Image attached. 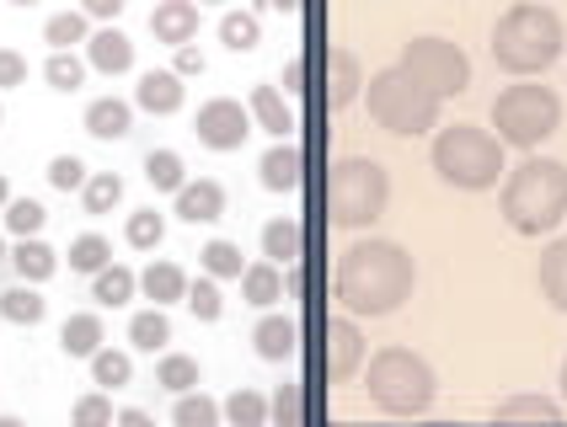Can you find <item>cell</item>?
<instances>
[{"label":"cell","instance_id":"1","mask_svg":"<svg viewBox=\"0 0 567 427\" xmlns=\"http://www.w3.org/2000/svg\"><path fill=\"white\" fill-rule=\"evenodd\" d=\"M417 289V262L408 257V246L380 241V236H364L343 251L338 262V305L359 321V315H396V310L412 300Z\"/></svg>","mask_w":567,"mask_h":427},{"label":"cell","instance_id":"2","mask_svg":"<svg viewBox=\"0 0 567 427\" xmlns=\"http://www.w3.org/2000/svg\"><path fill=\"white\" fill-rule=\"evenodd\" d=\"M508 230L519 236H551L567 219V166L546 160V155H525L514 171H504V192H498Z\"/></svg>","mask_w":567,"mask_h":427},{"label":"cell","instance_id":"3","mask_svg":"<svg viewBox=\"0 0 567 427\" xmlns=\"http://www.w3.org/2000/svg\"><path fill=\"white\" fill-rule=\"evenodd\" d=\"M563 49H567L563 17L546 11L540 0L508 6L498 17V28H493V60L508 75H546L551 64L563 60Z\"/></svg>","mask_w":567,"mask_h":427},{"label":"cell","instance_id":"4","mask_svg":"<svg viewBox=\"0 0 567 427\" xmlns=\"http://www.w3.org/2000/svg\"><path fill=\"white\" fill-rule=\"evenodd\" d=\"M434 171H440V183L461 187V192H487V187H498L504 177V139L493 134V128H476V123H444L440 134H434Z\"/></svg>","mask_w":567,"mask_h":427},{"label":"cell","instance_id":"5","mask_svg":"<svg viewBox=\"0 0 567 427\" xmlns=\"http://www.w3.org/2000/svg\"><path fill=\"white\" fill-rule=\"evenodd\" d=\"M364 102H370V118L385 128V134H402V139H417L429 128H440V107L444 96H434L417 75H408L402 64H385L364 81Z\"/></svg>","mask_w":567,"mask_h":427},{"label":"cell","instance_id":"6","mask_svg":"<svg viewBox=\"0 0 567 427\" xmlns=\"http://www.w3.org/2000/svg\"><path fill=\"white\" fill-rule=\"evenodd\" d=\"M364 390L391 417H423L440 396V379L412 347H380L375 358H364Z\"/></svg>","mask_w":567,"mask_h":427},{"label":"cell","instance_id":"7","mask_svg":"<svg viewBox=\"0 0 567 427\" xmlns=\"http://www.w3.org/2000/svg\"><path fill=\"white\" fill-rule=\"evenodd\" d=\"M391 204V177L370 155H343L327 177V214L338 230H370Z\"/></svg>","mask_w":567,"mask_h":427},{"label":"cell","instance_id":"8","mask_svg":"<svg viewBox=\"0 0 567 427\" xmlns=\"http://www.w3.org/2000/svg\"><path fill=\"white\" fill-rule=\"evenodd\" d=\"M493 128L514 150H536L540 139H551L563 128V96L551 86H536L530 75H519V86H504L493 96Z\"/></svg>","mask_w":567,"mask_h":427},{"label":"cell","instance_id":"9","mask_svg":"<svg viewBox=\"0 0 567 427\" xmlns=\"http://www.w3.org/2000/svg\"><path fill=\"white\" fill-rule=\"evenodd\" d=\"M396 64H402L408 75H417L434 96H461L472 86V60H466L461 43H450V38H412Z\"/></svg>","mask_w":567,"mask_h":427},{"label":"cell","instance_id":"10","mask_svg":"<svg viewBox=\"0 0 567 427\" xmlns=\"http://www.w3.org/2000/svg\"><path fill=\"white\" fill-rule=\"evenodd\" d=\"M193 134H198L204 150H220V155L241 150L247 134H252V107H241L236 96H209L198 107V118H193Z\"/></svg>","mask_w":567,"mask_h":427},{"label":"cell","instance_id":"11","mask_svg":"<svg viewBox=\"0 0 567 427\" xmlns=\"http://www.w3.org/2000/svg\"><path fill=\"white\" fill-rule=\"evenodd\" d=\"M364 358H370V342L359 332V321H353L348 310L338 321H327V379L348 385V379L364 368Z\"/></svg>","mask_w":567,"mask_h":427},{"label":"cell","instance_id":"12","mask_svg":"<svg viewBox=\"0 0 567 427\" xmlns=\"http://www.w3.org/2000/svg\"><path fill=\"white\" fill-rule=\"evenodd\" d=\"M183 102H188V86H183L177 70H145L140 86H134V107L140 113H156V118H172Z\"/></svg>","mask_w":567,"mask_h":427},{"label":"cell","instance_id":"13","mask_svg":"<svg viewBox=\"0 0 567 427\" xmlns=\"http://www.w3.org/2000/svg\"><path fill=\"white\" fill-rule=\"evenodd\" d=\"M151 32H156V43H166V49L193 43L198 38V0H156Z\"/></svg>","mask_w":567,"mask_h":427},{"label":"cell","instance_id":"14","mask_svg":"<svg viewBox=\"0 0 567 427\" xmlns=\"http://www.w3.org/2000/svg\"><path fill=\"white\" fill-rule=\"evenodd\" d=\"M257 177H262V187H268V192H295V187L306 183V155H300V145L279 139L274 150L257 160Z\"/></svg>","mask_w":567,"mask_h":427},{"label":"cell","instance_id":"15","mask_svg":"<svg viewBox=\"0 0 567 427\" xmlns=\"http://www.w3.org/2000/svg\"><path fill=\"white\" fill-rule=\"evenodd\" d=\"M177 219H188V225H215V219H225V187L215 183V177L183 183L177 187Z\"/></svg>","mask_w":567,"mask_h":427},{"label":"cell","instance_id":"16","mask_svg":"<svg viewBox=\"0 0 567 427\" xmlns=\"http://www.w3.org/2000/svg\"><path fill=\"white\" fill-rule=\"evenodd\" d=\"M86 134L92 139H128L134 134V102H124V96H96V102H86Z\"/></svg>","mask_w":567,"mask_h":427},{"label":"cell","instance_id":"17","mask_svg":"<svg viewBox=\"0 0 567 427\" xmlns=\"http://www.w3.org/2000/svg\"><path fill=\"white\" fill-rule=\"evenodd\" d=\"M86 64L102 70V75H124V70H134V43L107 22V28H96L92 38H86Z\"/></svg>","mask_w":567,"mask_h":427},{"label":"cell","instance_id":"18","mask_svg":"<svg viewBox=\"0 0 567 427\" xmlns=\"http://www.w3.org/2000/svg\"><path fill=\"white\" fill-rule=\"evenodd\" d=\"M11 273L22 278V283H43V278L60 273V251L49 241H38V236H17V246H11Z\"/></svg>","mask_w":567,"mask_h":427},{"label":"cell","instance_id":"19","mask_svg":"<svg viewBox=\"0 0 567 427\" xmlns=\"http://www.w3.org/2000/svg\"><path fill=\"white\" fill-rule=\"evenodd\" d=\"M252 347H257V358L284 364V358L300 353V326H295L289 315H262V321L252 326Z\"/></svg>","mask_w":567,"mask_h":427},{"label":"cell","instance_id":"20","mask_svg":"<svg viewBox=\"0 0 567 427\" xmlns=\"http://www.w3.org/2000/svg\"><path fill=\"white\" fill-rule=\"evenodd\" d=\"M107 342V326H102V315L96 310H75L70 321L60 326V353L64 358H86L92 364V353Z\"/></svg>","mask_w":567,"mask_h":427},{"label":"cell","instance_id":"21","mask_svg":"<svg viewBox=\"0 0 567 427\" xmlns=\"http://www.w3.org/2000/svg\"><path fill=\"white\" fill-rule=\"evenodd\" d=\"M247 107H252V123L262 134H274V139H289V134H295V113H289V102L279 96V86H252Z\"/></svg>","mask_w":567,"mask_h":427},{"label":"cell","instance_id":"22","mask_svg":"<svg viewBox=\"0 0 567 427\" xmlns=\"http://www.w3.org/2000/svg\"><path fill=\"white\" fill-rule=\"evenodd\" d=\"M236 283H241V300L257 310H268L284 300V268L268 262V257H262V262H247V273L236 278Z\"/></svg>","mask_w":567,"mask_h":427},{"label":"cell","instance_id":"23","mask_svg":"<svg viewBox=\"0 0 567 427\" xmlns=\"http://www.w3.org/2000/svg\"><path fill=\"white\" fill-rule=\"evenodd\" d=\"M140 294L156 300L161 310L177 305V300H188V273H183L177 262H151V268L140 273Z\"/></svg>","mask_w":567,"mask_h":427},{"label":"cell","instance_id":"24","mask_svg":"<svg viewBox=\"0 0 567 427\" xmlns=\"http://www.w3.org/2000/svg\"><path fill=\"white\" fill-rule=\"evenodd\" d=\"M134 289H140V273L124 262H107L102 273H92V300L102 310H124L134 300Z\"/></svg>","mask_w":567,"mask_h":427},{"label":"cell","instance_id":"25","mask_svg":"<svg viewBox=\"0 0 567 427\" xmlns=\"http://www.w3.org/2000/svg\"><path fill=\"white\" fill-rule=\"evenodd\" d=\"M262 257L279 262V268L300 262V257H306V230H300L295 219H268V225H262Z\"/></svg>","mask_w":567,"mask_h":427},{"label":"cell","instance_id":"26","mask_svg":"<svg viewBox=\"0 0 567 427\" xmlns=\"http://www.w3.org/2000/svg\"><path fill=\"white\" fill-rule=\"evenodd\" d=\"M536 278H540V294H546V305L567 315V241H551L546 251H540Z\"/></svg>","mask_w":567,"mask_h":427},{"label":"cell","instance_id":"27","mask_svg":"<svg viewBox=\"0 0 567 427\" xmlns=\"http://www.w3.org/2000/svg\"><path fill=\"white\" fill-rule=\"evenodd\" d=\"M166 342H172V321H166L161 305L128 315V347L134 353H166Z\"/></svg>","mask_w":567,"mask_h":427},{"label":"cell","instance_id":"28","mask_svg":"<svg viewBox=\"0 0 567 427\" xmlns=\"http://www.w3.org/2000/svg\"><path fill=\"white\" fill-rule=\"evenodd\" d=\"M0 315L11 326H38L49 315V300L38 294V283H17V289H0Z\"/></svg>","mask_w":567,"mask_h":427},{"label":"cell","instance_id":"29","mask_svg":"<svg viewBox=\"0 0 567 427\" xmlns=\"http://www.w3.org/2000/svg\"><path fill=\"white\" fill-rule=\"evenodd\" d=\"M327 64H332V92H327V107H348L353 96L364 92V70H359V60H353L348 49H332Z\"/></svg>","mask_w":567,"mask_h":427},{"label":"cell","instance_id":"30","mask_svg":"<svg viewBox=\"0 0 567 427\" xmlns=\"http://www.w3.org/2000/svg\"><path fill=\"white\" fill-rule=\"evenodd\" d=\"M220 43L230 54H252L257 43H262V22H257V11H225L220 17Z\"/></svg>","mask_w":567,"mask_h":427},{"label":"cell","instance_id":"31","mask_svg":"<svg viewBox=\"0 0 567 427\" xmlns=\"http://www.w3.org/2000/svg\"><path fill=\"white\" fill-rule=\"evenodd\" d=\"M113 262V241L107 236H96V230H86V236H75L70 241V273H102Z\"/></svg>","mask_w":567,"mask_h":427},{"label":"cell","instance_id":"32","mask_svg":"<svg viewBox=\"0 0 567 427\" xmlns=\"http://www.w3.org/2000/svg\"><path fill=\"white\" fill-rule=\"evenodd\" d=\"M145 183L156 187V192H172V198H177V187L188 183L183 155H177V150H151V155H145Z\"/></svg>","mask_w":567,"mask_h":427},{"label":"cell","instance_id":"33","mask_svg":"<svg viewBox=\"0 0 567 427\" xmlns=\"http://www.w3.org/2000/svg\"><path fill=\"white\" fill-rule=\"evenodd\" d=\"M81 204H86V214H113L124 204V177L118 171H92L86 187H81Z\"/></svg>","mask_w":567,"mask_h":427},{"label":"cell","instance_id":"34","mask_svg":"<svg viewBox=\"0 0 567 427\" xmlns=\"http://www.w3.org/2000/svg\"><path fill=\"white\" fill-rule=\"evenodd\" d=\"M198 268H204L209 278H220V283H225V278H241V273H247V262H241V246L225 241V236H215V241L198 251Z\"/></svg>","mask_w":567,"mask_h":427},{"label":"cell","instance_id":"35","mask_svg":"<svg viewBox=\"0 0 567 427\" xmlns=\"http://www.w3.org/2000/svg\"><path fill=\"white\" fill-rule=\"evenodd\" d=\"M128 379H134V358L118 353V347H96L92 353V385H102V390H124Z\"/></svg>","mask_w":567,"mask_h":427},{"label":"cell","instance_id":"36","mask_svg":"<svg viewBox=\"0 0 567 427\" xmlns=\"http://www.w3.org/2000/svg\"><path fill=\"white\" fill-rule=\"evenodd\" d=\"M498 423H514V417H530V423H557L563 417V400H546V396H508L493 406Z\"/></svg>","mask_w":567,"mask_h":427},{"label":"cell","instance_id":"37","mask_svg":"<svg viewBox=\"0 0 567 427\" xmlns=\"http://www.w3.org/2000/svg\"><path fill=\"white\" fill-rule=\"evenodd\" d=\"M156 385H161V390H172V396L198 390V358H188V353H161Z\"/></svg>","mask_w":567,"mask_h":427},{"label":"cell","instance_id":"38","mask_svg":"<svg viewBox=\"0 0 567 427\" xmlns=\"http://www.w3.org/2000/svg\"><path fill=\"white\" fill-rule=\"evenodd\" d=\"M86 70H92V64L75 60L70 49H54L49 64H43V81H49L54 92H81V86H86Z\"/></svg>","mask_w":567,"mask_h":427},{"label":"cell","instance_id":"39","mask_svg":"<svg viewBox=\"0 0 567 427\" xmlns=\"http://www.w3.org/2000/svg\"><path fill=\"white\" fill-rule=\"evenodd\" d=\"M124 241L134 246V251H156V246L166 241V219H161L156 209H134L124 219Z\"/></svg>","mask_w":567,"mask_h":427},{"label":"cell","instance_id":"40","mask_svg":"<svg viewBox=\"0 0 567 427\" xmlns=\"http://www.w3.org/2000/svg\"><path fill=\"white\" fill-rule=\"evenodd\" d=\"M183 305L193 310V315H198V321H204V326H215V321H220L225 315V294H220V278H198V283H188V300H183Z\"/></svg>","mask_w":567,"mask_h":427},{"label":"cell","instance_id":"41","mask_svg":"<svg viewBox=\"0 0 567 427\" xmlns=\"http://www.w3.org/2000/svg\"><path fill=\"white\" fill-rule=\"evenodd\" d=\"M220 417H225L220 400L193 396V390H183V396H177V406H172V423H177V427H215Z\"/></svg>","mask_w":567,"mask_h":427},{"label":"cell","instance_id":"42","mask_svg":"<svg viewBox=\"0 0 567 427\" xmlns=\"http://www.w3.org/2000/svg\"><path fill=\"white\" fill-rule=\"evenodd\" d=\"M92 32H86V11H60V17H49L43 22V43L49 49H70V43H86Z\"/></svg>","mask_w":567,"mask_h":427},{"label":"cell","instance_id":"43","mask_svg":"<svg viewBox=\"0 0 567 427\" xmlns=\"http://www.w3.org/2000/svg\"><path fill=\"white\" fill-rule=\"evenodd\" d=\"M43 225H49V209H43L38 198H11V204H6V230H11V236H38Z\"/></svg>","mask_w":567,"mask_h":427},{"label":"cell","instance_id":"44","mask_svg":"<svg viewBox=\"0 0 567 427\" xmlns=\"http://www.w3.org/2000/svg\"><path fill=\"white\" fill-rule=\"evenodd\" d=\"M225 423H236V427H262V423H268V400L257 396V390H236V396L225 400Z\"/></svg>","mask_w":567,"mask_h":427},{"label":"cell","instance_id":"45","mask_svg":"<svg viewBox=\"0 0 567 427\" xmlns=\"http://www.w3.org/2000/svg\"><path fill=\"white\" fill-rule=\"evenodd\" d=\"M70 423H75V427H107V423H113V400H107V390L96 385L92 396L75 400V406H70Z\"/></svg>","mask_w":567,"mask_h":427},{"label":"cell","instance_id":"46","mask_svg":"<svg viewBox=\"0 0 567 427\" xmlns=\"http://www.w3.org/2000/svg\"><path fill=\"white\" fill-rule=\"evenodd\" d=\"M86 177H92V171H86L81 155H54V160H49V187H60V192H81Z\"/></svg>","mask_w":567,"mask_h":427},{"label":"cell","instance_id":"47","mask_svg":"<svg viewBox=\"0 0 567 427\" xmlns=\"http://www.w3.org/2000/svg\"><path fill=\"white\" fill-rule=\"evenodd\" d=\"M268 417L279 427H300L306 423V400H300V385H279L274 400H268Z\"/></svg>","mask_w":567,"mask_h":427},{"label":"cell","instance_id":"48","mask_svg":"<svg viewBox=\"0 0 567 427\" xmlns=\"http://www.w3.org/2000/svg\"><path fill=\"white\" fill-rule=\"evenodd\" d=\"M22 81H28V60L17 49H0V92L6 86H22Z\"/></svg>","mask_w":567,"mask_h":427},{"label":"cell","instance_id":"49","mask_svg":"<svg viewBox=\"0 0 567 427\" xmlns=\"http://www.w3.org/2000/svg\"><path fill=\"white\" fill-rule=\"evenodd\" d=\"M128 0H81V11L86 17H96V22H113V17H124Z\"/></svg>","mask_w":567,"mask_h":427},{"label":"cell","instance_id":"50","mask_svg":"<svg viewBox=\"0 0 567 427\" xmlns=\"http://www.w3.org/2000/svg\"><path fill=\"white\" fill-rule=\"evenodd\" d=\"M172 70H177L183 81H188V75H204V54H198L193 43H183V49H177V64H172Z\"/></svg>","mask_w":567,"mask_h":427},{"label":"cell","instance_id":"51","mask_svg":"<svg viewBox=\"0 0 567 427\" xmlns=\"http://www.w3.org/2000/svg\"><path fill=\"white\" fill-rule=\"evenodd\" d=\"M284 92H289V96H306V60H289V64H284Z\"/></svg>","mask_w":567,"mask_h":427},{"label":"cell","instance_id":"52","mask_svg":"<svg viewBox=\"0 0 567 427\" xmlns=\"http://www.w3.org/2000/svg\"><path fill=\"white\" fill-rule=\"evenodd\" d=\"M113 423H124V427H151V417H145L140 406H124V412H113Z\"/></svg>","mask_w":567,"mask_h":427},{"label":"cell","instance_id":"53","mask_svg":"<svg viewBox=\"0 0 567 427\" xmlns=\"http://www.w3.org/2000/svg\"><path fill=\"white\" fill-rule=\"evenodd\" d=\"M289 294H306V273H300V262H289Z\"/></svg>","mask_w":567,"mask_h":427},{"label":"cell","instance_id":"54","mask_svg":"<svg viewBox=\"0 0 567 427\" xmlns=\"http://www.w3.org/2000/svg\"><path fill=\"white\" fill-rule=\"evenodd\" d=\"M268 6H274V11H284V17H300V6H306V0H268Z\"/></svg>","mask_w":567,"mask_h":427},{"label":"cell","instance_id":"55","mask_svg":"<svg viewBox=\"0 0 567 427\" xmlns=\"http://www.w3.org/2000/svg\"><path fill=\"white\" fill-rule=\"evenodd\" d=\"M11 204V183H6V171H0V209Z\"/></svg>","mask_w":567,"mask_h":427},{"label":"cell","instance_id":"56","mask_svg":"<svg viewBox=\"0 0 567 427\" xmlns=\"http://www.w3.org/2000/svg\"><path fill=\"white\" fill-rule=\"evenodd\" d=\"M6 257H11V246H6V236H0V262H6Z\"/></svg>","mask_w":567,"mask_h":427},{"label":"cell","instance_id":"57","mask_svg":"<svg viewBox=\"0 0 567 427\" xmlns=\"http://www.w3.org/2000/svg\"><path fill=\"white\" fill-rule=\"evenodd\" d=\"M563 400H567V358H563Z\"/></svg>","mask_w":567,"mask_h":427},{"label":"cell","instance_id":"58","mask_svg":"<svg viewBox=\"0 0 567 427\" xmlns=\"http://www.w3.org/2000/svg\"><path fill=\"white\" fill-rule=\"evenodd\" d=\"M11 6H38V0H11Z\"/></svg>","mask_w":567,"mask_h":427},{"label":"cell","instance_id":"59","mask_svg":"<svg viewBox=\"0 0 567 427\" xmlns=\"http://www.w3.org/2000/svg\"><path fill=\"white\" fill-rule=\"evenodd\" d=\"M198 6H220V0H198Z\"/></svg>","mask_w":567,"mask_h":427},{"label":"cell","instance_id":"60","mask_svg":"<svg viewBox=\"0 0 567 427\" xmlns=\"http://www.w3.org/2000/svg\"><path fill=\"white\" fill-rule=\"evenodd\" d=\"M0 118H6V107H0Z\"/></svg>","mask_w":567,"mask_h":427}]
</instances>
